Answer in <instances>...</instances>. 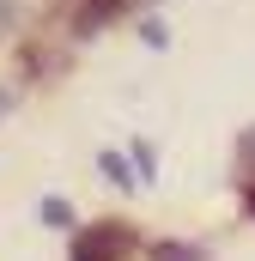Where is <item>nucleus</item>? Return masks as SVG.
I'll list each match as a JSON object with an SVG mask.
<instances>
[{
    "instance_id": "obj_2",
    "label": "nucleus",
    "mask_w": 255,
    "mask_h": 261,
    "mask_svg": "<svg viewBox=\"0 0 255 261\" xmlns=\"http://www.w3.org/2000/svg\"><path fill=\"white\" fill-rule=\"evenodd\" d=\"M97 170H104L116 189H140V170H134V158H128V152H97Z\"/></svg>"
},
{
    "instance_id": "obj_4",
    "label": "nucleus",
    "mask_w": 255,
    "mask_h": 261,
    "mask_svg": "<svg viewBox=\"0 0 255 261\" xmlns=\"http://www.w3.org/2000/svg\"><path fill=\"white\" fill-rule=\"evenodd\" d=\"M37 213H43V225H49V231H73V200L49 195V200H43V206H37Z\"/></svg>"
},
{
    "instance_id": "obj_3",
    "label": "nucleus",
    "mask_w": 255,
    "mask_h": 261,
    "mask_svg": "<svg viewBox=\"0 0 255 261\" xmlns=\"http://www.w3.org/2000/svg\"><path fill=\"white\" fill-rule=\"evenodd\" d=\"M146 261H207L200 243H146Z\"/></svg>"
},
{
    "instance_id": "obj_5",
    "label": "nucleus",
    "mask_w": 255,
    "mask_h": 261,
    "mask_svg": "<svg viewBox=\"0 0 255 261\" xmlns=\"http://www.w3.org/2000/svg\"><path fill=\"white\" fill-rule=\"evenodd\" d=\"M128 158H134V170H140V182H146V176H158V152H152L146 140H134V146H128Z\"/></svg>"
},
{
    "instance_id": "obj_7",
    "label": "nucleus",
    "mask_w": 255,
    "mask_h": 261,
    "mask_svg": "<svg viewBox=\"0 0 255 261\" xmlns=\"http://www.w3.org/2000/svg\"><path fill=\"white\" fill-rule=\"evenodd\" d=\"M12 18H18V6H12V0H0V43H6V31H12Z\"/></svg>"
},
{
    "instance_id": "obj_9",
    "label": "nucleus",
    "mask_w": 255,
    "mask_h": 261,
    "mask_svg": "<svg viewBox=\"0 0 255 261\" xmlns=\"http://www.w3.org/2000/svg\"><path fill=\"white\" fill-rule=\"evenodd\" d=\"M237 146H243V158H255V128H243V140H237Z\"/></svg>"
},
{
    "instance_id": "obj_6",
    "label": "nucleus",
    "mask_w": 255,
    "mask_h": 261,
    "mask_svg": "<svg viewBox=\"0 0 255 261\" xmlns=\"http://www.w3.org/2000/svg\"><path fill=\"white\" fill-rule=\"evenodd\" d=\"M140 43H146V49H164V43H170V31H164L158 18H146V24H140Z\"/></svg>"
},
{
    "instance_id": "obj_1",
    "label": "nucleus",
    "mask_w": 255,
    "mask_h": 261,
    "mask_svg": "<svg viewBox=\"0 0 255 261\" xmlns=\"http://www.w3.org/2000/svg\"><path fill=\"white\" fill-rule=\"evenodd\" d=\"M140 255V237L128 231V219H104L91 231H73V261H128Z\"/></svg>"
},
{
    "instance_id": "obj_8",
    "label": "nucleus",
    "mask_w": 255,
    "mask_h": 261,
    "mask_svg": "<svg viewBox=\"0 0 255 261\" xmlns=\"http://www.w3.org/2000/svg\"><path fill=\"white\" fill-rule=\"evenodd\" d=\"M237 195H243V213L255 219V176H243V189H237Z\"/></svg>"
},
{
    "instance_id": "obj_10",
    "label": "nucleus",
    "mask_w": 255,
    "mask_h": 261,
    "mask_svg": "<svg viewBox=\"0 0 255 261\" xmlns=\"http://www.w3.org/2000/svg\"><path fill=\"white\" fill-rule=\"evenodd\" d=\"M6 110H12V91H6V85H0V116H6Z\"/></svg>"
}]
</instances>
